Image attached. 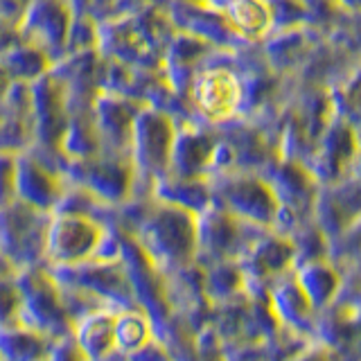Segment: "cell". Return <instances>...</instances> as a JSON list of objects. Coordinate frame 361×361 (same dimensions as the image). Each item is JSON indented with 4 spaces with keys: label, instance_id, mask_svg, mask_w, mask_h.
I'll return each instance as SVG.
<instances>
[{
    "label": "cell",
    "instance_id": "obj_1",
    "mask_svg": "<svg viewBox=\"0 0 361 361\" xmlns=\"http://www.w3.org/2000/svg\"><path fill=\"white\" fill-rule=\"evenodd\" d=\"M20 289V310L16 321L25 327H32L39 334L52 338H63L73 334V321L68 316L61 289L45 276L37 271H27L25 276L18 278Z\"/></svg>",
    "mask_w": 361,
    "mask_h": 361
},
{
    "label": "cell",
    "instance_id": "obj_2",
    "mask_svg": "<svg viewBox=\"0 0 361 361\" xmlns=\"http://www.w3.org/2000/svg\"><path fill=\"white\" fill-rule=\"evenodd\" d=\"M99 240L97 228L86 219H59L45 240V251L54 262L73 264L95 251Z\"/></svg>",
    "mask_w": 361,
    "mask_h": 361
},
{
    "label": "cell",
    "instance_id": "obj_3",
    "mask_svg": "<svg viewBox=\"0 0 361 361\" xmlns=\"http://www.w3.org/2000/svg\"><path fill=\"white\" fill-rule=\"evenodd\" d=\"M116 314L118 312H111L109 307H99L73 323V338L88 361H109L116 355V338H113Z\"/></svg>",
    "mask_w": 361,
    "mask_h": 361
},
{
    "label": "cell",
    "instance_id": "obj_4",
    "mask_svg": "<svg viewBox=\"0 0 361 361\" xmlns=\"http://www.w3.org/2000/svg\"><path fill=\"white\" fill-rule=\"evenodd\" d=\"M52 338L39 334L18 321L0 325V359L3 361H43Z\"/></svg>",
    "mask_w": 361,
    "mask_h": 361
},
{
    "label": "cell",
    "instance_id": "obj_5",
    "mask_svg": "<svg viewBox=\"0 0 361 361\" xmlns=\"http://www.w3.org/2000/svg\"><path fill=\"white\" fill-rule=\"evenodd\" d=\"M269 305L280 323L291 330L307 332L312 330V302L305 296L298 282H285L269 293Z\"/></svg>",
    "mask_w": 361,
    "mask_h": 361
},
{
    "label": "cell",
    "instance_id": "obj_6",
    "mask_svg": "<svg viewBox=\"0 0 361 361\" xmlns=\"http://www.w3.org/2000/svg\"><path fill=\"white\" fill-rule=\"evenodd\" d=\"M240 99V88L228 73H208L197 84V104L212 118H221L231 113Z\"/></svg>",
    "mask_w": 361,
    "mask_h": 361
},
{
    "label": "cell",
    "instance_id": "obj_7",
    "mask_svg": "<svg viewBox=\"0 0 361 361\" xmlns=\"http://www.w3.org/2000/svg\"><path fill=\"white\" fill-rule=\"evenodd\" d=\"M154 336V327L149 316L140 310H122L116 314L113 323V338H116V353L129 355L142 348Z\"/></svg>",
    "mask_w": 361,
    "mask_h": 361
},
{
    "label": "cell",
    "instance_id": "obj_8",
    "mask_svg": "<svg viewBox=\"0 0 361 361\" xmlns=\"http://www.w3.org/2000/svg\"><path fill=\"white\" fill-rule=\"evenodd\" d=\"M298 285L305 291V296L310 298L312 307L319 310L323 305L330 302V298L336 293L338 278L334 276V271L330 267L314 262L310 267H305L298 274Z\"/></svg>",
    "mask_w": 361,
    "mask_h": 361
},
{
    "label": "cell",
    "instance_id": "obj_9",
    "mask_svg": "<svg viewBox=\"0 0 361 361\" xmlns=\"http://www.w3.org/2000/svg\"><path fill=\"white\" fill-rule=\"evenodd\" d=\"M20 310V289L18 282L11 280L9 274L0 271V325L16 321Z\"/></svg>",
    "mask_w": 361,
    "mask_h": 361
},
{
    "label": "cell",
    "instance_id": "obj_10",
    "mask_svg": "<svg viewBox=\"0 0 361 361\" xmlns=\"http://www.w3.org/2000/svg\"><path fill=\"white\" fill-rule=\"evenodd\" d=\"M208 296L212 298H231L233 293L240 287V276L235 269L221 267L214 271L212 276H208Z\"/></svg>",
    "mask_w": 361,
    "mask_h": 361
},
{
    "label": "cell",
    "instance_id": "obj_11",
    "mask_svg": "<svg viewBox=\"0 0 361 361\" xmlns=\"http://www.w3.org/2000/svg\"><path fill=\"white\" fill-rule=\"evenodd\" d=\"M124 361H172L169 357L167 348L158 341L156 336H152L149 341H147L142 348H138L135 353H129V355H122Z\"/></svg>",
    "mask_w": 361,
    "mask_h": 361
},
{
    "label": "cell",
    "instance_id": "obj_12",
    "mask_svg": "<svg viewBox=\"0 0 361 361\" xmlns=\"http://www.w3.org/2000/svg\"><path fill=\"white\" fill-rule=\"evenodd\" d=\"M287 361H332V357L327 353H319V350H312V353H305V355H293Z\"/></svg>",
    "mask_w": 361,
    "mask_h": 361
},
{
    "label": "cell",
    "instance_id": "obj_13",
    "mask_svg": "<svg viewBox=\"0 0 361 361\" xmlns=\"http://www.w3.org/2000/svg\"><path fill=\"white\" fill-rule=\"evenodd\" d=\"M0 361H3V359H0Z\"/></svg>",
    "mask_w": 361,
    "mask_h": 361
}]
</instances>
